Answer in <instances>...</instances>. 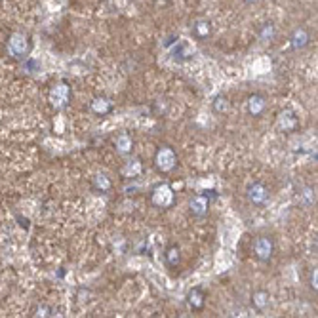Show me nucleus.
I'll list each match as a JSON object with an SVG mask.
<instances>
[{"label":"nucleus","instance_id":"obj_16","mask_svg":"<svg viewBox=\"0 0 318 318\" xmlns=\"http://www.w3.org/2000/svg\"><path fill=\"white\" fill-rule=\"evenodd\" d=\"M250 303H252V307L255 311H265L269 307V303H271V296H269V292H265V289H255L252 294V297H250Z\"/></svg>","mask_w":318,"mask_h":318},{"label":"nucleus","instance_id":"obj_19","mask_svg":"<svg viewBox=\"0 0 318 318\" xmlns=\"http://www.w3.org/2000/svg\"><path fill=\"white\" fill-rule=\"evenodd\" d=\"M172 56H174L175 61H187V59L193 58V50H191V46H189L187 42L177 40V42H175V48L172 50Z\"/></svg>","mask_w":318,"mask_h":318},{"label":"nucleus","instance_id":"obj_8","mask_svg":"<svg viewBox=\"0 0 318 318\" xmlns=\"http://www.w3.org/2000/svg\"><path fill=\"white\" fill-rule=\"evenodd\" d=\"M189 210H191L193 217H198V219L206 217L208 216V211H210V196L208 195L193 196L191 202H189Z\"/></svg>","mask_w":318,"mask_h":318},{"label":"nucleus","instance_id":"obj_3","mask_svg":"<svg viewBox=\"0 0 318 318\" xmlns=\"http://www.w3.org/2000/svg\"><path fill=\"white\" fill-rule=\"evenodd\" d=\"M151 202L158 208V210H168L172 208L175 202V193L174 189L168 183H158L156 187L151 191Z\"/></svg>","mask_w":318,"mask_h":318},{"label":"nucleus","instance_id":"obj_9","mask_svg":"<svg viewBox=\"0 0 318 318\" xmlns=\"http://www.w3.org/2000/svg\"><path fill=\"white\" fill-rule=\"evenodd\" d=\"M289 46H292V50H305L309 44H311V35H309V31L305 29V27H297V29L292 31V35H289Z\"/></svg>","mask_w":318,"mask_h":318},{"label":"nucleus","instance_id":"obj_13","mask_svg":"<svg viewBox=\"0 0 318 318\" xmlns=\"http://www.w3.org/2000/svg\"><path fill=\"white\" fill-rule=\"evenodd\" d=\"M115 149L118 154H122V156H128V154H131V151H134V138H131L130 134H126V131H122V134H118L115 138Z\"/></svg>","mask_w":318,"mask_h":318},{"label":"nucleus","instance_id":"obj_7","mask_svg":"<svg viewBox=\"0 0 318 318\" xmlns=\"http://www.w3.org/2000/svg\"><path fill=\"white\" fill-rule=\"evenodd\" d=\"M246 198H248V202L253 204V206H265V204L269 202V198H271V191H269V187L265 183L255 181L252 185H248Z\"/></svg>","mask_w":318,"mask_h":318},{"label":"nucleus","instance_id":"obj_18","mask_svg":"<svg viewBox=\"0 0 318 318\" xmlns=\"http://www.w3.org/2000/svg\"><path fill=\"white\" fill-rule=\"evenodd\" d=\"M211 111H214L216 115H227V113L231 111L229 97L225 94H217L216 97H214V101H211Z\"/></svg>","mask_w":318,"mask_h":318},{"label":"nucleus","instance_id":"obj_5","mask_svg":"<svg viewBox=\"0 0 318 318\" xmlns=\"http://www.w3.org/2000/svg\"><path fill=\"white\" fill-rule=\"evenodd\" d=\"M71 86L67 84V82H58L56 86H51L50 90V95H48V99H50L51 107L61 111V109H65L69 103H71Z\"/></svg>","mask_w":318,"mask_h":318},{"label":"nucleus","instance_id":"obj_14","mask_svg":"<svg viewBox=\"0 0 318 318\" xmlns=\"http://www.w3.org/2000/svg\"><path fill=\"white\" fill-rule=\"evenodd\" d=\"M90 111L97 116H105L109 113H113V101L105 97V95H99V97H94L90 101Z\"/></svg>","mask_w":318,"mask_h":318},{"label":"nucleus","instance_id":"obj_1","mask_svg":"<svg viewBox=\"0 0 318 318\" xmlns=\"http://www.w3.org/2000/svg\"><path fill=\"white\" fill-rule=\"evenodd\" d=\"M8 54L12 56L14 59H25L29 58L31 50H33V42H31V36L25 35V33H19L15 31L12 35L8 36L6 42Z\"/></svg>","mask_w":318,"mask_h":318},{"label":"nucleus","instance_id":"obj_23","mask_svg":"<svg viewBox=\"0 0 318 318\" xmlns=\"http://www.w3.org/2000/svg\"><path fill=\"white\" fill-rule=\"evenodd\" d=\"M51 309L50 307H46V305H38V307H36L35 309V314H33V316H51Z\"/></svg>","mask_w":318,"mask_h":318},{"label":"nucleus","instance_id":"obj_11","mask_svg":"<svg viewBox=\"0 0 318 318\" xmlns=\"http://www.w3.org/2000/svg\"><path fill=\"white\" fill-rule=\"evenodd\" d=\"M191 31H193V36H195L196 40H208V38L211 36V33H214V27H211L210 19L200 17V19L193 21V25H191Z\"/></svg>","mask_w":318,"mask_h":318},{"label":"nucleus","instance_id":"obj_2","mask_svg":"<svg viewBox=\"0 0 318 318\" xmlns=\"http://www.w3.org/2000/svg\"><path fill=\"white\" fill-rule=\"evenodd\" d=\"M154 168L160 174H170L177 168V152L174 151V147L170 145H162L154 152Z\"/></svg>","mask_w":318,"mask_h":318},{"label":"nucleus","instance_id":"obj_24","mask_svg":"<svg viewBox=\"0 0 318 318\" xmlns=\"http://www.w3.org/2000/svg\"><path fill=\"white\" fill-rule=\"evenodd\" d=\"M309 286H311L314 292H318V269L316 267L311 271V276H309Z\"/></svg>","mask_w":318,"mask_h":318},{"label":"nucleus","instance_id":"obj_15","mask_svg":"<svg viewBox=\"0 0 318 318\" xmlns=\"http://www.w3.org/2000/svg\"><path fill=\"white\" fill-rule=\"evenodd\" d=\"M141 172H143V164H141V160L139 158H130L124 162L122 170H120V174H122V177H126V179H136V177H139L141 175Z\"/></svg>","mask_w":318,"mask_h":318},{"label":"nucleus","instance_id":"obj_10","mask_svg":"<svg viewBox=\"0 0 318 318\" xmlns=\"http://www.w3.org/2000/svg\"><path fill=\"white\" fill-rule=\"evenodd\" d=\"M246 107H248L250 116L259 118V116L267 111V97H265L263 94H252L250 97H248Z\"/></svg>","mask_w":318,"mask_h":318},{"label":"nucleus","instance_id":"obj_20","mask_svg":"<svg viewBox=\"0 0 318 318\" xmlns=\"http://www.w3.org/2000/svg\"><path fill=\"white\" fill-rule=\"evenodd\" d=\"M257 36H259L261 42H271V40H275L276 38V25L275 23H263L259 27V31H257Z\"/></svg>","mask_w":318,"mask_h":318},{"label":"nucleus","instance_id":"obj_4","mask_svg":"<svg viewBox=\"0 0 318 318\" xmlns=\"http://www.w3.org/2000/svg\"><path fill=\"white\" fill-rule=\"evenodd\" d=\"M275 240L267 236V234H261L257 238L253 240L252 244V253L253 257L261 263H269V261L273 259V255H275Z\"/></svg>","mask_w":318,"mask_h":318},{"label":"nucleus","instance_id":"obj_21","mask_svg":"<svg viewBox=\"0 0 318 318\" xmlns=\"http://www.w3.org/2000/svg\"><path fill=\"white\" fill-rule=\"evenodd\" d=\"M164 259H166V263L172 269L179 267V263H181V250H179V246L172 244L170 248H166V252H164Z\"/></svg>","mask_w":318,"mask_h":318},{"label":"nucleus","instance_id":"obj_22","mask_svg":"<svg viewBox=\"0 0 318 318\" xmlns=\"http://www.w3.org/2000/svg\"><path fill=\"white\" fill-rule=\"evenodd\" d=\"M301 204L307 206V208H311L316 204V191L312 187H305L303 193H301Z\"/></svg>","mask_w":318,"mask_h":318},{"label":"nucleus","instance_id":"obj_25","mask_svg":"<svg viewBox=\"0 0 318 318\" xmlns=\"http://www.w3.org/2000/svg\"><path fill=\"white\" fill-rule=\"evenodd\" d=\"M246 4H253V2H257V0H244Z\"/></svg>","mask_w":318,"mask_h":318},{"label":"nucleus","instance_id":"obj_12","mask_svg":"<svg viewBox=\"0 0 318 318\" xmlns=\"http://www.w3.org/2000/svg\"><path fill=\"white\" fill-rule=\"evenodd\" d=\"M185 301H187L191 311H202L204 305H206V294H204L202 288H193L187 292Z\"/></svg>","mask_w":318,"mask_h":318},{"label":"nucleus","instance_id":"obj_6","mask_svg":"<svg viewBox=\"0 0 318 318\" xmlns=\"http://www.w3.org/2000/svg\"><path fill=\"white\" fill-rule=\"evenodd\" d=\"M299 126H301L299 116L292 109H284L276 116V130L282 131V134H296L299 130Z\"/></svg>","mask_w":318,"mask_h":318},{"label":"nucleus","instance_id":"obj_17","mask_svg":"<svg viewBox=\"0 0 318 318\" xmlns=\"http://www.w3.org/2000/svg\"><path fill=\"white\" fill-rule=\"evenodd\" d=\"M92 187H94V191H97V193L107 195L109 191L113 189V181L109 179L107 174H95L94 177H92Z\"/></svg>","mask_w":318,"mask_h":318}]
</instances>
